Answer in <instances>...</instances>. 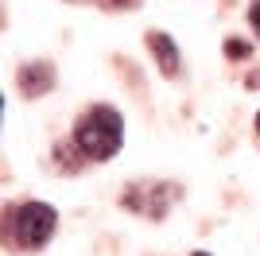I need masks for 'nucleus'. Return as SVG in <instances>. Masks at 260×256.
Returning a JSON list of instances; mask_svg holds the SVG:
<instances>
[{
  "instance_id": "nucleus-1",
  "label": "nucleus",
  "mask_w": 260,
  "mask_h": 256,
  "mask_svg": "<svg viewBox=\"0 0 260 256\" xmlns=\"http://www.w3.org/2000/svg\"><path fill=\"white\" fill-rule=\"evenodd\" d=\"M120 136H124V124H120L117 109H109V105L86 109L82 120H78V128H74L78 148L86 151L89 159H109V155H117Z\"/></svg>"
},
{
  "instance_id": "nucleus-2",
  "label": "nucleus",
  "mask_w": 260,
  "mask_h": 256,
  "mask_svg": "<svg viewBox=\"0 0 260 256\" xmlns=\"http://www.w3.org/2000/svg\"><path fill=\"white\" fill-rule=\"evenodd\" d=\"M54 221H58V213H54L51 206L23 202V206H16V210L8 213V233H12V241L20 248H39V245L51 241Z\"/></svg>"
},
{
  "instance_id": "nucleus-3",
  "label": "nucleus",
  "mask_w": 260,
  "mask_h": 256,
  "mask_svg": "<svg viewBox=\"0 0 260 256\" xmlns=\"http://www.w3.org/2000/svg\"><path fill=\"white\" fill-rule=\"evenodd\" d=\"M148 47H152V54L159 58V70H163V74H167V78H175V74H179V51H175L171 35L152 31V35H148Z\"/></svg>"
},
{
  "instance_id": "nucleus-4",
  "label": "nucleus",
  "mask_w": 260,
  "mask_h": 256,
  "mask_svg": "<svg viewBox=\"0 0 260 256\" xmlns=\"http://www.w3.org/2000/svg\"><path fill=\"white\" fill-rule=\"evenodd\" d=\"M249 16H252V27H256V35H260V0L252 4V12H249Z\"/></svg>"
},
{
  "instance_id": "nucleus-5",
  "label": "nucleus",
  "mask_w": 260,
  "mask_h": 256,
  "mask_svg": "<svg viewBox=\"0 0 260 256\" xmlns=\"http://www.w3.org/2000/svg\"><path fill=\"white\" fill-rule=\"evenodd\" d=\"M194 256H210V252H194Z\"/></svg>"
},
{
  "instance_id": "nucleus-6",
  "label": "nucleus",
  "mask_w": 260,
  "mask_h": 256,
  "mask_svg": "<svg viewBox=\"0 0 260 256\" xmlns=\"http://www.w3.org/2000/svg\"><path fill=\"white\" fill-rule=\"evenodd\" d=\"M256 132H260V117H256Z\"/></svg>"
}]
</instances>
